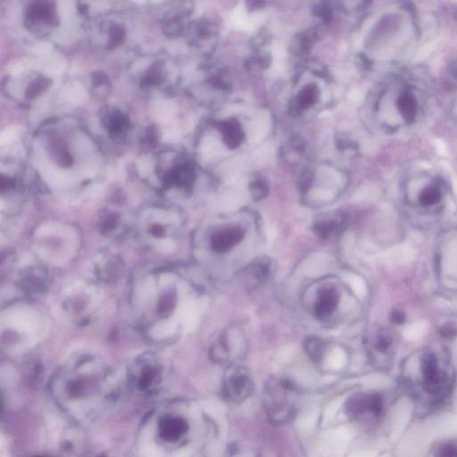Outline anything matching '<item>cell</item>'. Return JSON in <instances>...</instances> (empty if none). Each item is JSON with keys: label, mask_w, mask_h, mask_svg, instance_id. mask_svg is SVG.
<instances>
[{"label": "cell", "mask_w": 457, "mask_h": 457, "mask_svg": "<svg viewBox=\"0 0 457 457\" xmlns=\"http://www.w3.org/2000/svg\"><path fill=\"white\" fill-rule=\"evenodd\" d=\"M146 232L152 239H163L168 238V226L163 222H152L146 228Z\"/></svg>", "instance_id": "26"}, {"label": "cell", "mask_w": 457, "mask_h": 457, "mask_svg": "<svg viewBox=\"0 0 457 457\" xmlns=\"http://www.w3.org/2000/svg\"><path fill=\"white\" fill-rule=\"evenodd\" d=\"M245 237V232L239 227H226L213 233L210 246L216 253H225L239 244Z\"/></svg>", "instance_id": "6"}, {"label": "cell", "mask_w": 457, "mask_h": 457, "mask_svg": "<svg viewBox=\"0 0 457 457\" xmlns=\"http://www.w3.org/2000/svg\"><path fill=\"white\" fill-rule=\"evenodd\" d=\"M270 262L268 259L255 260L250 263L248 266L243 269V275L256 284H261L268 280L270 275Z\"/></svg>", "instance_id": "16"}, {"label": "cell", "mask_w": 457, "mask_h": 457, "mask_svg": "<svg viewBox=\"0 0 457 457\" xmlns=\"http://www.w3.org/2000/svg\"><path fill=\"white\" fill-rule=\"evenodd\" d=\"M396 106L400 115L406 123L415 121L417 115V104L415 95L411 92L403 91L400 93L398 99H396Z\"/></svg>", "instance_id": "15"}, {"label": "cell", "mask_w": 457, "mask_h": 457, "mask_svg": "<svg viewBox=\"0 0 457 457\" xmlns=\"http://www.w3.org/2000/svg\"><path fill=\"white\" fill-rule=\"evenodd\" d=\"M165 77L163 68L161 63L156 62L146 70L142 76L141 85L143 89L152 88L161 84Z\"/></svg>", "instance_id": "17"}, {"label": "cell", "mask_w": 457, "mask_h": 457, "mask_svg": "<svg viewBox=\"0 0 457 457\" xmlns=\"http://www.w3.org/2000/svg\"><path fill=\"white\" fill-rule=\"evenodd\" d=\"M339 302V295L336 289L325 288L320 290L315 306L317 318H328L338 308Z\"/></svg>", "instance_id": "10"}, {"label": "cell", "mask_w": 457, "mask_h": 457, "mask_svg": "<svg viewBox=\"0 0 457 457\" xmlns=\"http://www.w3.org/2000/svg\"><path fill=\"white\" fill-rule=\"evenodd\" d=\"M26 22L35 25L36 23H43L46 25H56L58 23L54 3L49 1L32 2L26 11Z\"/></svg>", "instance_id": "8"}, {"label": "cell", "mask_w": 457, "mask_h": 457, "mask_svg": "<svg viewBox=\"0 0 457 457\" xmlns=\"http://www.w3.org/2000/svg\"><path fill=\"white\" fill-rule=\"evenodd\" d=\"M195 180L194 168L188 163H178L165 173L163 177V184L168 187H180L189 188Z\"/></svg>", "instance_id": "9"}, {"label": "cell", "mask_w": 457, "mask_h": 457, "mask_svg": "<svg viewBox=\"0 0 457 457\" xmlns=\"http://www.w3.org/2000/svg\"><path fill=\"white\" fill-rule=\"evenodd\" d=\"M319 91L315 84H308L301 89L296 96V102L299 108L306 109L315 105L318 99Z\"/></svg>", "instance_id": "18"}, {"label": "cell", "mask_w": 457, "mask_h": 457, "mask_svg": "<svg viewBox=\"0 0 457 457\" xmlns=\"http://www.w3.org/2000/svg\"><path fill=\"white\" fill-rule=\"evenodd\" d=\"M457 333L456 327L453 325H445L443 326L442 330H440V334L446 339H453V337H456Z\"/></svg>", "instance_id": "33"}, {"label": "cell", "mask_w": 457, "mask_h": 457, "mask_svg": "<svg viewBox=\"0 0 457 457\" xmlns=\"http://www.w3.org/2000/svg\"><path fill=\"white\" fill-rule=\"evenodd\" d=\"M348 218L342 212L325 213L316 219L313 230L318 238L323 240L338 239L344 233Z\"/></svg>", "instance_id": "5"}, {"label": "cell", "mask_w": 457, "mask_h": 457, "mask_svg": "<svg viewBox=\"0 0 457 457\" xmlns=\"http://www.w3.org/2000/svg\"><path fill=\"white\" fill-rule=\"evenodd\" d=\"M303 346L313 361H321L325 351V343L323 339L311 337V338L305 340Z\"/></svg>", "instance_id": "20"}, {"label": "cell", "mask_w": 457, "mask_h": 457, "mask_svg": "<svg viewBox=\"0 0 457 457\" xmlns=\"http://www.w3.org/2000/svg\"><path fill=\"white\" fill-rule=\"evenodd\" d=\"M442 199V190L435 184L427 186L419 195V201L423 206L437 204Z\"/></svg>", "instance_id": "21"}, {"label": "cell", "mask_w": 457, "mask_h": 457, "mask_svg": "<svg viewBox=\"0 0 457 457\" xmlns=\"http://www.w3.org/2000/svg\"><path fill=\"white\" fill-rule=\"evenodd\" d=\"M299 398L294 387L288 380L269 382L265 392V406L273 422H287L294 417Z\"/></svg>", "instance_id": "2"}, {"label": "cell", "mask_w": 457, "mask_h": 457, "mask_svg": "<svg viewBox=\"0 0 457 457\" xmlns=\"http://www.w3.org/2000/svg\"><path fill=\"white\" fill-rule=\"evenodd\" d=\"M346 409L353 418L373 419L382 415L384 402L382 396L376 393H362L349 399Z\"/></svg>", "instance_id": "4"}, {"label": "cell", "mask_w": 457, "mask_h": 457, "mask_svg": "<svg viewBox=\"0 0 457 457\" xmlns=\"http://www.w3.org/2000/svg\"><path fill=\"white\" fill-rule=\"evenodd\" d=\"M390 320L392 323H394L395 325H402V323L406 321V315H403V313L400 311L392 312V315H390Z\"/></svg>", "instance_id": "34"}, {"label": "cell", "mask_w": 457, "mask_h": 457, "mask_svg": "<svg viewBox=\"0 0 457 457\" xmlns=\"http://www.w3.org/2000/svg\"><path fill=\"white\" fill-rule=\"evenodd\" d=\"M418 384L410 388L413 399L423 405L436 406L449 399L455 387L451 372L444 368L433 353H425L420 363Z\"/></svg>", "instance_id": "1"}, {"label": "cell", "mask_w": 457, "mask_h": 457, "mask_svg": "<svg viewBox=\"0 0 457 457\" xmlns=\"http://www.w3.org/2000/svg\"><path fill=\"white\" fill-rule=\"evenodd\" d=\"M142 143L150 149H155L158 145V133H156L154 126H149L146 128Z\"/></svg>", "instance_id": "29"}, {"label": "cell", "mask_w": 457, "mask_h": 457, "mask_svg": "<svg viewBox=\"0 0 457 457\" xmlns=\"http://www.w3.org/2000/svg\"><path fill=\"white\" fill-rule=\"evenodd\" d=\"M52 84L51 79L46 77L44 75L39 76L30 83L26 89L25 98L27 99H35L37 96H41Z\"/></svg>", "instance_id": "19"}, {"label": "cell", "mask_w": 457, "mask_h": 457, "mask_svg": "<svg viewBox=\"0 0 457 457\" xmlns=\"http://www.w3.org/2000/svg\"><path fill=\"white\" fill-rule=\"evenodd\" d=\"M13 185V181L8 177L1 175V180H0V187H1L2 192H4L5 189H8L9 187Z\"/></svg>", "instance_id": "35"}, {"label": "cell", "mask_w": 457, "mask_h": 457, "mask_svg": "<svg viewBox=\"0 0 457 457\" xmlns=\"http://www.w3.org/2000/svg\"><path fill=\"white\" fill-rule=\"evenodd\" d=\"M182 31V25L178 18L169 19L168 21H166L165 25L163 26V32L170 37L178 36L181 35Z\"/></svg>", "instance_id": "28"}, {"label": "cell", "mask_w": 457, "mask_h": 457, "mask_svg": "<svg viewBox=\"0 0 457 457\" xmlns=\"http://www.w3.org/2000/svg\"><path fill=\"white\" fill-rule=\"evenodd\" d=\"M133 380L142 392H152L161 380L159 366L150 360H143L137 365Z\"/></svg>", "instance_id": "7"}, {"label": "cell", "mask_w": 457, "mask_h": 457, "mask_svg": "<svg viewBox=\"0 0 457 457\" xmlns=\"http://www.w3.org/2000/svg\"><path fill=\"white\" fill-rule=\"evenodd\" d=\"M176 303L175 296L172 294L163 295L160 298L158 305V313L160 316L168 317L175 308Z\"/></svg>", "instance_id": "25"}, {"label": "cell", "mask_w": 457, "mask_h": 457, "mask_svg": "<svg viewBox=\"0 0 457 457\" xmlns=\"http://www.w3.org/2000/svg\"><path fill=\"white\" fill-rule=\"evenodd\" d=\"M187 430L188 425L180 417L168 416L160 423V434L166 442H177L185 435Z\"/></svg>", "instance_id": "12"}, {"label": "cell", "mask_w": 457, "mask_h": 457, "mask_svg": "<svg viewBox=\"0 0 457 457\" xmlns=\"http://www.w3.org/2000/svg\"><path fill=\"white\" fill-rule=\"evenodd\" d=\"M292 144L294 145V149H296V151H303L305 149V144H303V141L301 138H294L292 141Z\"/></svg>", "instance_id": "36"}, {"label": "cell", "mask_w": 457, "mask_h": 457, "mask_svg": "<svg viewBox=\"0 0 457 457\" xmlns=\"http://www.w3.org/2000/svg\"><path fill=\"white\" fill-rule=\"evenodd\" d=\"M103 123L108 129L110 135L120 136L125 134L130 128L128 115L119 109H112L106 113Z\"/></svg>", "instance_id": "13"}, {"label": "cell", "mask_w": 457, "mask_h": 457, "mask_svg": "<svg viewBox=\"0 0 457 457\" xmlns=\"http://www.w3.org/2000/svg\"><path fill=\"white\" fill-rule=\"evenodd\" d=\"M212 358L215 361L225 363L229 359L230 350L225 335L220 336L218 342L212 348Z\"/></svg>", "instance_id": "23"}, {"label": "cell", "mask_w": 457, "mask_h": 457, "mask_svg": "<svg viewBox=\"0 0 457 457\" xmlns=\"http://www.w3.org/2000/svg\"><path fill=\"white\" fill-rule=\"evenodd\" d=\"M253 382L251 375L246 368L238 367L226 375L223 382V396L227 401L240 403L252 394Z\"/></svg>", "instance_id": "3"}, {"label": "cell", "mask_w": 457, "mask_h": 457, "mask_svg": "<svg viewBox=\"0 0 457 457\" xmlns=\"http://www.w3.org/2000/svg\"><path fill=\"white\" fill-rule=\"evenodd\" d=\"M48 151L54 161L63 168H71L73 159L68 145L61 137L51 135L48 139Z\"/></svg>", "instance_id": "11"}, {"label": "cell", "mask_w": 457, "mask_h": 457, "mask_svg": "<svg viewBox=\"0 0 457 457\" xmlns=\"http://www.w3.org/2000/svg\"><path fill=\"white\" fill-rule=\"evenodd\" d=\"M108 81V76L103 72H95L92 75V83L94 87L105 85Z\"/></svg>", "instance_id": "32"}, {"label": "cell", "mask_w": 457, "mask_h": 457, "mask_svg": "<svg viewBox=\"0 0 457 457\" xmlns=\"http://www.w3.org/2000/svg\"><path fill=\"white\" fill-rule=\"evenodd\" d=\"M433 457H457V443L444 442L435 450Z\"/></svg>", "instance_id": "27"}, {"label": "cell", "mask_w": 457, "mask_h": 457, "mask_svg": "<svg viewBox=\"0 0 457 457\" xmlns=\"http://www.w3.org/2000/svg\"><path fill=\"white\" fill-rule=\"evenodd\" d=\"M390 345H392V342L388 336L380 335L376 339L375 349L380 352H386Z\"/></svg>", "instance_id": "31"}, {"label": "cell", "mask_w": 457, "mask_h": 457, "mask_svg": "<svg viewBox=\"0 0 457 457\" xmlns=\"http://www.w3.org/2000/svg\"><path fill=\"white\" fill-rule=\"evenodd\" d=\"M219 130L223 135V141L229 149H234L242 144L243 133L238 121L234 119L227 120L219 123Z\"/></svg>", "instance_id": "14"}, {"label": "cell", "mask_w": 457, "mask_h": 457, "mask_svg": "<svg viewBox=\"0 0 457 457\" xmlns=\"http://www.w3.org/2000/svg\"><path fill=\"white\" fill-rule=\"evenodd\" d=\"M249 192L251 198L255 201H260L268 195L269 186L268 182L263 179H256L249 184Z\"/></svg>", "instance_id": "24"}, {"label": "cell", "mask_w": 457, "mask_h": 457, "mask_svg": "<svg viewBox=\"0 0 457 457\" xmlns=\"http://www.w3.org/2000/svg\"><path fill=\"white\" fill-rule=\"evenodd\" d=\"M126 38V30L123 25L115 23L110 27L109 30V39L108 46L106 48L108 49H113L121 46L125 42Z\"/></svg>", "instance_id": "22"}, {"label": "cell", "mask_w": 457, "mask_h": 457, "mask_svg": "<svg viewBox=\"0 0 457 457\" xmlns=\"http://www.w3.org/2000/svg\"><path fill=\"white\" fill-rule=\"evenodd\" d=\"M313 181V175L311 172H303L302 175H300L298 182V189L299 192L303 193V194L308 192L310 188H311Z\"/></svg>", "instance_id": "30"}]
</instances>
